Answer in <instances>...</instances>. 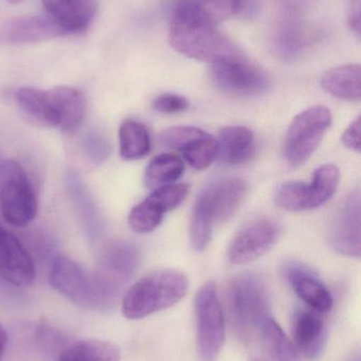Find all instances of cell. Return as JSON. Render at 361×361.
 <instances>
[{
  "label": "cell",
  "instance_id": "277c9868",
  "mask_svg": "<svg viewBox=\"0 0 361 361\" xmlns=\"http://www.w3.org/2000/svg\"><path fill=\"white\" fill-rule=\"evenodd\" d=\"M49 281L54 290L83 309L107 311L112 309L121 292L108 283L97 271L84 267L66 257L53 260Z\"/></svg>",
  "mask_w": 361,
  "mask_h": 361
},
{
  "label": "cell",
  "instance_id": "d6986e66",
  "mask_svg": "<svg viewBox=\"0 0 361 361\" xmlns=\"http://www.w3.org/2000/svg\"><path fill=\"white\" fill-rule=\"evenodd\" d=\"M138 248L129 242H114L106 246L100 260L97 273L122 292L139 267Z\"/></svg>",
  "mask_w": 361,
  "mask_h": 361
},
{
  "label": "cell",
  "instance_id": "e0dca14e",
  "mask_svg": "<svg viewBox=\"0 0 361 361\" xmlns=\"http://www.w3.org/2000/svg\"><path fill=\"white\" fill-rule=\"evenodd\" d=\"M315 40V32L301 18V13H294L281 14L271 44L280 59L292 61L299 59Z\"/></svg>",
  "mask_w": 361,
  "mask_h": 361
},
{
  "label": "cell",
  "instance_id": "e575fe53",
  "mask_svg": "<svg viewBox=\"0 0 361 361\" xmlns=\"http://www.w3.org/2000/svg\"><path fill=\"white\" fill-rule=\"evenodd\" d=\"M8 334H6V329L0 324V361L4 358L6 353V345H8Z\"/></svg>",
  "mask_w": 361,
  "mask_h": 361
},
{
  "label": "cell",
  "instance_id": "3957f363",
  "mask_svg": "<svg viewBox=\"0 0 361 361\" xmlns=\"http://www.w3.org/2000/svg\"><path fill=\"white\" fill-rule=\"evenodd\" d=\"M247 192V185L237 178H224L208 184L199 193L191 214V244L197 252L207 247L218 225L237 212Z\"/></svg>",
  "mask_w": 361,
  "mask_h": 361
},
{
  "label": "cell",
  "instance_id": "d590c367",
  "mask_svg": "<svg viewBox=\"0 0 361 361\" xmlns=\"http://www.w3.org/2000/svg\"><path fill=\"white\" fill-rule=\"evenodd\" d=\"M8 1L12 2V4H19V2L23 1V0H8Z\"/></svg>",
  "mask_w": 361,
  "mask_h": 361
},
{
  "label": "cell",
  "instance_id": "ba28073f",
  "mask_svg": "<svg viewBox=\"0 0 361 361\" xmlns=\"http://www.w3.org/2000/svg\"><path fill=\"white\" fill-rule=\"evenodd\" d=\"M332 124V114L324 106H314L292 121L284 141L283 154L288 164L301 166L309 160Z\"/></svg>",
  "mask_w": 361,
  "mask_h": 361
},
{
  "label": "cell",
  "instance_id": "7c38bea8",
  "mask_svg": "<svg viewBox=\"0 0 361 361\" xmlns=\"http://www.w3.org/2000/svg\"><path fill=\"white\" fill-rule=\"evenodd\" d=\"M361 195L352 191L337 206L329 223L331 248L343 256L360 258L361 250Z\"/></svg>",
  "mask_w": 361,
  "mask_h": 361
},
{
  "label": "cell",
  "instance_id": "1f68e13d",
  "mask_svg": "<svg viewBox=\"0 0 361 361\" xmlns=\"http://www.w3.org/2000/svg\"><path fill=\"white\" fill-rule=\"evenodd\" d=\"M85 146H86L88 156L93 159V162H104L110 157V143L102 135L91 133L87 137Z\"/></svg>",
  "mask_w": 361,
  "mask_h": 361
},
{
  "label": "cell",
  "instance_id": "f1b7e54d",
  "mask_svg": "<svg viewBox=\"0 0 361 361\" xmlns=\"http://www.w3.org/2000/svg\"><path fill=\"white\" fill-rule=\"evenodd\" d=\"M201 4L215 25L230 17L251 16L258 8V0H201Z\"/></svg>",
  "mask_w": 361,
  "mask_h": 361
},
{
  "label": "cell",
  "instance_id": "83f0119b",
  "mask_svg": "<svg viewBox=\"0 0 361 361\" xmlns=\"http://www.w3.org/2000/svg\"><path fill=\"white\" fill-rule=\"evenodd\" d=\"M261 336L273 360L299 361L298 350L273 318L266 322Z\"/></svg>",
  "mask_w": 361,
  "mask_h": 361
},
{
  "label": "cell",
  "instance_id": "f546056e",
  "mask_svg": "<svg viewBox=\"0 0 361 361\" xmlns=\"http://www.w3.org/2000/svg\"><path fill=\"white\" fill-rule=\"evenodd\" d=\"M36 339L38 347L47 353L57 354L59 356L61 352L69 345L70 341L61 331L53 328L50 324H42L36 330Z\"/></svg>",
  "mask_w": 361,
  "mask_h": 361
},
{
  "label": "cell",
  "instance_id": "5bb4252c",
  "mask_svg": "<svg viewBox=\"0 0 361 361\" xmlns=\"http://www.w3.org/2000/svg\"><path fill=\"white\" fill-rule=\"evenodd\" d=\"M189 186L174 183L155 189L129 212V225L135 233H148L157 228L165 214L177 208L189 195Z\"/></svg>",
  "mask_w": 361,
  "mask_h": 361
},
{
  "label": "cell",
  "instance_id": "4fadbf2b",
  "mask_svg": "<svg viewBox=\"0 0 361 361\" xmlns=\"http://www.w3.org/2000/svg\"><path fill=\"white\" fill-rule=\"evenodd\" d=\"M163 147L175 150L196 171H205L218 158V140L196 127L176 126L161 133Z\"/></svg>",
  "mask_w": 361,
  "mask_h": 361
},
{
  "label": "cell",
  "instance_id": "603a6c76",
  "mask_svg": "<svg viewBox=\"0 0 361 361\" xmlns=\"http://www.w3.org/2000/svg\"><path fill=\"white\" fill-rule=\"evenodd\" d=\"M218 158L227 165L248 162L256 152V137L252 130L244 126H228L220 131Z\"/></svg>",
  "mask_w": 361,
  "mask_h": 361
},
{
  "label": "cell",
  "instance_id": "ac0fdd59",
  "mask_svg": "<svg viewBox=\"0 0 361 361\" xmlns=\"http://www.w3.org/2000/svg\"><path fill=\"white\" fill-rule=\"evenodd\" d=\"M47 17L66 35L87 31L95 14L97 0H42Z\"/></svg>",
  "mask_w": 361,
  "mask_h": 361
},
{
  "label": "cell",
  "instance_id": "2e32d148",
  "mask_svg": "<svg viewBox=\"0 0 361 361\" xmlns=\"http://www.w3.org/2000/svg\"><path fill=\"white\" fill-rule=\"evenodd\" d=\"M0 279L25 288L35 279V265L23 244L0 222Z\"/></svg>",
  "mask_w": 361,
  "mask_h": 361
},
{
  "label": "cell",
  "instance_id": "4dcf8cb0",
  "mask_svg": "<svg viewBox=\"0 0 361 361\" xmlns=\"http://www.w3.org/2000/svg\"><path fill=\"white\" fill-rule=\"evenodd\" d=\"M189 107V102L186 97L174 93H163L153 102V108L159 114H174L186 111Z\"/></svg>",
  "mask_w": 361,
  "mask_h": 361
},
{
  "label": "cell",
  "instance_id": "8fae6325",
  "mask_svg": "<svg viewBox=\"0 0 361 361\" xmlns=\"http://www.w3.org/2000/svg\"><path fill=\"white\" fill-rule=\"evenodd\" d=\"M210 78L216 88L235 97H261L271 88L268 73L244 55L213 63Z\"/></svg>",
  "mask_w": 361,
  "mask_h": 361
},
{
  "label": "cell",
  "instance_id": "4316f807",
  "mask_svg": "<svg viewBox=\"0 0 361 361\" xmlns=\"http://www.w3.org/2000/svg\"><path fill=\"white\" fill-rule=\"evenodd\" d=\"M184 171L182 158L173 154H161L155 157L144 171L143 182L150 189L160 188L174 184Z\"/></svg>",
  "mask_w": 361,
  "mask_h": 361
},
{
  "label": "cell",
  "instance_id": "d4e9b609",
  "mask_svg": "<svg viewBox=\"0 0 361 361\" xmlns=\"http://www.w3.org/2000/svg\"><path fill=\"white\" fill-rule=\"evenodd\" d=\"M116 343L102 339L72 341L57 356V361H120Z\"/></svg>",
  "mask_w": 361,
  "mask_h": 361
},
{
  "label": "cell",
  "instance_id": "5b68a950",
  "mask_svg": "<svg viewBox=\"0 0 361 361\" xmlns=\"http://www.w3.org/2000/svg\"><path fill=\"white\" fill-rule=\"evenodd\" d=\"M189 280L176 269H159L138 280L123 297L122 314L138 320L177 305L188 293Z\"/></svg>",
  "mask_w": 361,
  "mask_h": 361
},
{
  "label": "cell",
  "instance_id": "7402d4cb",
  "mask_svg": "<svg viewBox=\"0 0 361 361\" xmlns=\"http://www.w3.org/2000/svg\"><path fill=\"white\" fill-rule=\"evenodd\" d=\"M66 35L48 17L28 16L13 19L2 27L1 39L10 44H30Z\"/></svg>",
  "mask_w": 361,
  "mask_h": 361
},
{
  "label": "cell",
  "instance_id": "ffe728a7",
  "mask_svg": "<svg viewBox=\"0 0 361 361\" xmlns=\"http://www.w3.org/2000/svg\"><path fill=\"white\" fill-rule=\"evenodd\" d=\"M285 273L292 290L309 307L320 313L332 309V294L311 269L300 263L292 262L286 267Z\"/></svg>",
  "mask_w": 361,
  "mask_h": 361
},
{
  "label": "cell",
  "instance_id": "44dd1931",
  "mask_svg": "<svg viewBox=\"0 0 361 361\" xmlns=\"http://www.w3.org/2000/svg\"><path fill=\"white\" fill-rule=\"evenodd\" d=\"M326 336V324L320 312L300 310L295 314L292 343L299 353L309 360H315L324 351Z\"/></svg>",
  "mask_w": 361,
  "mask_h": 361
},
{
  "label": "cell",
  "instance_id": "9c48e42d",
  "mask_svg": "<svg viewBox=\"0 0 361 361\" xmlns=\"http://www.w3.org/2000/svg\"><path fill=\"white\" fill-rule=\"evenodd\" d=\"M341 173L333 164L322 165L309 183L285 182L278 187L275 202L288 212L316 209L326 203L338 188Z\"/></svg>",
  "mask_w": 361,
  "mask_h": 361
},
{
  "label": "cell",
  "instance_id": "9a60e30c",
  "mask_svg": "<svg viewBox=\"0 0 361 361\" xmlns=\"http://www.w3.org/2000/svg\"><path fill=\"white\" fill-rule=\"evenodd\" d=\"M279 235V225L271 219H259L248 223L231 242L229 261L232 264L242 265L261 258L277 243Z\"/></svg>",
  "mask_w": 361,
  "mask_h": 361
},
{
  "label": "cell",
  "instance_id": "7a4b0ae2",
  "mask_svg": "<svg viewBox=\"0 0 361 361\" xmlns=\"http://www.w3.org/2000/svg\"><path fill=\"white\" fill-rule=\"evenodd\" d=\"M15 101L29 120L64 133L78 130L86 116L85 95L73 87L59 86L48 90L23 87L15 93Z\"/></svg>",
  "mask_w": 361,
  "mask_h": 361
},
{
  "label": "cell",
  "instance_id": "8992f818",
  "mask_svg": "<svg viewBox=\"0 0 361 361\" xmlns=\"http://www.w3.org/2000/svg\"><path fill=\"white\" fill-rule=\"evenodd\" d=\"M227 303L231 324L243 338L261 335L266 322L273 318L266 286L254 274L233 278L228 286Z\"/></svg>",
  "mask_w": 361,
  "mask_h": 361
},
{
  "label": "cell",
  "instance_id": "484cf974",
  "mask_svg": "<svg viewBox=\"0 0 361 361\" xmlns=\"http://www.w3.org/2000/svg\"><path fill=\"white\" fill-rule=\"evenodd\" d=\"M119 146L123 160H141L150 154L152 147L148 128L137 121H124L119 128Z\"/></svg>",
  "mask_w": 361,
  "mask_h": 361
},
{
  "label": "cell",
  "instance_id": "d6a6232c",
  "mask_svg": "<svg viewBox=\"0 0 361 361\" xmlns=\"http://www.w3.org/2000/svg\"><path fill=\"white\" fill-rule=\"evenodd\" d=\"M360 129V116H357V118L354 120L351 125L345 129L343 137H341L343 145L356 152H360L361 149Z\"/></svg>",
  "mask_w": 361,
  "mask_h": 361
},
{
  "label": "cell",
  "instance_id": "52a82bcc",
  "mask_svg": "<svg viewBox=\"0 0 361 361\" xmlns=\"http://www.w3.org/2000/svg\"><path fill=\"white\" fill-rule=\"evenodd\" d=\"M0 214L6 223L25 227L37 214V200L23 167L13 160L0 162Z\"/></svg>",
  "mask_w": 361,
  "mask_h": 361
},
{
  "label": "cell",
  "instance_id": "6da1fadb",
  "mask_svg": "<svg viewBox=\"0 0 361 361\" xmlns=\"http://www.w3.org/2000/svg\"><path fill=\"white\" fill-rule=\"evenodd\" d=\"M169 42L180 54L211 65L244 55L210 20L201 0L175 2L170 19Z\"/></svg>",
  "mask_w": 361,
  "mask_h": 361
},
{
  "label": "cell",
  "instance_id": "cb8c5ba5",
  "mask_svg": "<svg viewBox=\"0 0 361 361\" xmlns=\"http://www.w3.org/2000/svg\"><path fill=\"white\" fill-rule=\"evenodd\" d=\"M360 65H345L329 70L321 78V86L329 94L343 101L360 102L361 99Z\"/></svg>",
  "mask_w": 361,
  "mask_h": 361
},
{
  "label": "cell",
  "instance_id": "836d02e7",
  "mask_svg": "<svg viewBox=\"0 0 361 361\" xmlns=\"http://www.w3.org/2000/svg\"><path fill=\"white\" fill-rule=\"evenodd\" d=\"M349 23L352 31L360 36V0H350Z\"/></svg>",
  "mask_w": 361,
  "mask_h": 361
},
{
  "label": "cell",
  "instance_id": "30bf717a",
  "mask_svg": "<svg viewBox=\"0 0 361 361\" xmlns=\"http://www.w3.org/2000/svg\"><path fill=\"white\" fill-rule=\"evenodd\" d=\"M195 317L199 355L207 361L215 360L224 345L226 326L214 282H207L197 292Z\"/></svg>",
  "mask_w": 361,
  "mask_h": 361
}]
</instances>
